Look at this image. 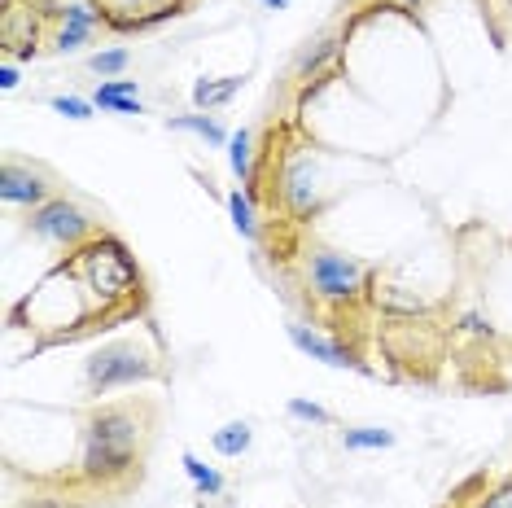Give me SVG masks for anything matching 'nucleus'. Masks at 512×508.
Segmentation results:
<instances>
[{"label":"nucleus","instance_id":"1","mask_svg":"<svg viewBox=\"0 0 512 508\" xmlns=\"http://www.w3.org/2000/svg\"><path fill=\"white\" fill-rule=\"evenodd\" d=\"M302 276H307V290L329 307H355L372 294V268L355 254L329 250V246H311L302 259Z\"/></svg>","mask_w":512,"mask_h":508},{"label":"nucleus","instance_id":"2","mask_svg":"<svg viewBox=\"0 0 512 508\" xmlns=\"http://www.w3.org/2000/svg\"><path fill=\"white\" fill-rule=\"evenodd\" d=\"M154 377H162L158 355L145 351L141 342L97 346L84 360V390L92 399L110 395V390H123V386H145V381H154Z\"/></svg>","mask_w":512,"mask_h":508},{"label":"nucleus","instance_id":"3","mask_svg":"<svg viewBox=\"0 0 512 508\" xmlns=\"http://www.w3.org/2000/svg\"><path fill=\"white\" fill-rule=\"evenodd\" d=\"M27 233L49 241V246L79 250L97 237V219L71 198H49L44 206H36V211H27Z\"/></svg>","mask_w":512,"mask_h":508},{"label":"nucleus","instance_id":"4","mask_svg":"<svg viewBox=\"0 0 512 508\" xmlns=\"http://www.w3.org/2000/svg\"><path fill=\"white\" fill-rule=\"evenodd\" d=\"M281 184H276V193H281V206L289 215L298 219V224H307V219L320 215V171L316 163H311L307 149H289V154L281 158V176H276Z\"/></svg>","mask_w":512,"mask_h":508},{"label":"nucleus","instance_id":"5","mask_svg":"<svg viewBox=\"0 0 512 508\" xmlns=\"http://www.w3.org/2000/svg\"><path fill=\"white\" fill-rule=\"evenodd\" d=\"M132 478H141V452L84 438V447H79V482L101 491H119V487H132Z\"/></svg>","mask_w":512,"mask_h":508},{"label":"nucleus","instance_id":"6","mask_svg":"<svg viewBox=\"0 0 512 508\" xmlns=\"http://www.w3.org/2000/svg\"><path fill=\"white\" fill-rule=\"evenodd\" d=\"M145 434H149V421L141 403H101V408H92L84 417V438H92V443L141 452Z\"/></svg>","mask_w":512,"mask_h":508},{"label":"nucleus","instance_id":"7","mask_svg":"<svg viewBox=\"0 0 512 508\" xmlns=\"http://www.w3.org/2000/svg\"><path fill=\"white\" fill-rule=\"evenodd\" d=\"M342 62V36H333V31H324V36L316 40H307L298 49L294 57V79H298V106L311 97L320 84H324V75L333 71V66Z\"/></svg>","mask_w":512,"mask_h":508},{"label":"nucleus","instance_id":"8","mask_svg":"<svg viewBox=\"0 0 512 508\" xmlns=\"http://www.w3.org/2000/svg\"><path fill=\"white\" fill-rule=\"evenodd\" d=\"M49 198H57V193H53V180L44 176L40 167L5 158V167H0V202L22 206V211H36V206H44Z\"/></svg>","mask_w":512,"mask_h":508},{"label":"nucleus","instance_id":"9","mask_svg":"<svg viewBox=\"0 0 512 508\" xmlns=\"http://www.w3.org/2000/svg\"><path fill=\"white\" fill-rule=\"evenodd\" d=\"M285 333H289V342H294L302 355H311V360H320V364H329V368H351V373H368L364 355H359L355 346L329 338V333H320V329H311V325H289Z\"/></svg>","mask_w":512,"mask_h":508},{"label":"nucleus","instance_id":"10","mask_svg":"<svg viewBox=\"0 0 512 508\" xmlns=\"http://www.w3.org/2000/svg\"><path fill=\"white\" fill-rule=\"evenodd\" d=\"M106 27V18H101V5H92V0H75V5L62 9V22H57L53 31V53H79L84 44H92V36Z\"/></svg>","mask_w":512,"mask_h":508},{"label":"nucleus","instance_id":"11","mask_svg":"<svg viewBox=\"0 0 512 508\" xmlns=\"http://www.w3.org/2000/svg\"><path fill=\"white\" fill-rule=\"evenodd\" d=\"M372 307L381 311L386 320H429L434 316V303L429 298H421L416 290H407V285H390V281H381V285H372Z\"/></svg>","mask_w":512,"mask_h":508},{"label":"nucleus","instance_id":"12","mask_svg":"<svg viewBox=\"0 0 512 508\" xmlns=\"http://www.w3.org/2000/svg\"><path fill=\"white\" fill-rule=\"evenodd\" d=\"M92 106L106 110V114H145L136 79H101V84L92 88Z\"/></svg>","mask_w":512,"mask_h":508},{"label":"nucleus","instance_id":"13","mask_svg":"<svg viewBox=\"0 0 512 508\" xmlns=\"http://www.w3.org/2000/svg\"><path fill=\"white\" fill-rule=\"evenodd\" d=\"M241 88H246V75H224V79H206V75H202V79L193 84V106L211 114V110H219V106H228V101L237 97Z\"/></svg>","mask_w":512,"mask_h":508},{"label":"nucleus","instance_id":"14","mask_svg":"<svg viewBox=\"0 0 512 508\" xmlns=\"http://www.w3.org/2000/svg\"><path fill=\"white\" fill-rule=\"evenodd\" d=\"M180 465H184V473H189V482L197 487V495H202V500H224V495H228V478H224V473H219L215 465H206V460L197 456V452H184Z\"/></svg>","mask_w":512,"mask_h":508},{"label":"nucleus","instance_id":"15","mask_svg":"<svg viewBox=\"0 0 512 508\" xmlns=\"http://www.w3.org/2000/svg\"><path fill=\"white\" fill-rule=\"evenodd\" d=\"M254 132L250 127H241V132H232L228 136V167H232V176H237L246 189H254V180H259V167H254Z\"/></svg>","mask_w":512,"mask_h":508},{"label":"nucleus","instance_id":"16","mask_svg":"<svg viewBox=\"0 0 512 508\" xmlns=\"http://www.w3.org/2000/svg\"><path fill=\"white\" fill-rule=\"evenodd\" d=\"M167 127L171 132H193V136H202L211 149H219V145H228V127L219 123V119H211L206 110H197V114H176V119H167Z\"/></svg>","mask_w":512,"mask_h":508},{"label":"nucleus","instance_id":"17","mask_svg":"<svg viewBox=\"0 0 512 508\" xmlns=\"http://www.w3.org/2000/svg\"><path fill=\"white\" fill-rule=\"evenodd\" d=\"M250 443H254V430H250V421H228V425H219V430L211 434V447L224 460H237V456H246L250 452Z\"/></svg>","mask_w":512,"mask_h":508},{"label":"nucleus","instance_id":"18","mask_svg":"<svg viewBox=\"0 0 512 508\" xmlns=\"http://www.w3.org/2000/svg\"><path fill=\"white\" fill-rule=\"evenodd\" d=\"M342 447L346 452H386V447H394V430H386V425H355V430H342Z\"/></svg>","mask_w":512,"mask_h":508},{"label":"nucleus","instance_id":"19","mask_svg":"<svg viewBox=\"0 0 512 508\" xmlns=\"http://www.w3.org/2000/svg\"><path fill=\"white\" fill-rule=\"evenodd\" d=\"M228 219L246 241H259V215H254V198L246 189H232L228 193Z\"/></svg>","mask_w":512,"mask_h":508},{"label":"nucleus","instance_id":"20","mask_svg":"<svg viewBox=\"0 0 512 508\" xmlns=\"http://www.w3.org/2000/svg\"><path fill=\"white\" fill-rule=\"evenodd\" d=\"M127 66H132V53H127L123 44H110V49H97L88 57V71L101 79H123Z\"/></svg>","mask_w":512,"mask_h":508},{"label":"nucleus","instance_id":"21","mask_svg":"<svg viewBox=\"0 0 512 508\" xmlns=\"http://www.w3.org/2000/svg\"><path fill=\"white\" fill-rule=\"evenodd\" d=\"M285 412H289V421H302V425H333V412L324 408V403L302 399V395L289 399V403H285Z\"/></svg>","mask_w":512,"mask_h":508},{"label":"nucleus","instance_id":"22","mask_svg":"<svg viewBox=\"0 0 512 508\" xmlns=\"http://www.w3.org/2000/svg\"><path fill=\"white\" fill-rule=\"evenodd\" d=\"M49 106L62 114V119H71V123H88L92 110H97V106H92V97H71V92H66V97H53Z\"/></svg>","mask_w":512,"mask_h":508},{"label":"nucleus","instance_id":"23","mask_svg":"<svg viewBox=\"0 0 512 508\" xmlns=\"http://www.w3.org/2000/svg\"><path fill=\"white\" fill-rule=\"evenodd\" d=\"M451 329H456L460 338H491V333H495V329H491V320H486L482 311H464V316H460Z\"/></svg>","mask_w":512,"mask_h":508},{"label":"nucleus","instance_id":"24","mask_svg":"<svg viewBox=\"0 0 512 508\" xmlns=\"http://www.w3.org/2000/svg\"><path fill=\"white\" fill-rule=\"evenodd\" d=\"M473 508H512V478L495 482V491H486L482 500H477Z\"/></svg>","mask_w":512,"mask_h":508},{"label":"nucleus","instance_id":"25","mask_svg":"<svg viewBox=\"0 0 512 508\" xmlns=\"http://www.w3.org/2000/svg\"><path fill=\"white\" fill-rule=\"evenodd\" d=\"M22 84V75H18V62H9V57H5V66H0V88H5V92H14Z\"/></svg>","mask_w":512,"mask_h":508},{"label":"nucleus","instance_id":"26","mask_svg":"<svg viewBox=\"0 0 512 508\" xmlns=\"http://www.w3.org/2000/svg\"><path fill=\"white\" fill-rule=\"evenodd\" d=\"M22 508H71V504H66V500H53V495H31V500L22 504Z\"/></svg>","mask_w":512,"mask_h":508},{"label":"nucleus","instance_id":"27","mask_svg":"<svg viewBox=\"0 0 512 508\" xmlns=\"http://www.w3.org/2000/svg\"><path fill=\"white\" fill-rule=\"evenodd\" d=\"M162 5H176V0H127V9L145 14V9H162Z\"/></svg>","mask_w":512,"mask_h":508},{"label":"nucleus","instance_id":"28","mask_svg":"<svg viewBox=\"0 0 512 508\" xmlns=\"http://www.w3.org/2000/svg\"><path fill=\"white\" fill-rule=\"evenodd\" d=\"M259 5L267 9V14H281V9H289V5H294V0H259Z\"/></svg>","mask_w":512,"mask_h":508},{"label":"nucleus","instance_id":"29","mask_svg":"<svg viewBox=\"0 0 512 508\" xmlns=\"http://www.w3.org/2000/svg\"><path fill=\"white\" fill-rule=\"evenodd\" d=\"M394 5H403V9H412L416 14V9H425V0H394Z\"/></svg>","mask_w":512,"mask_h":508}]
</instances>
